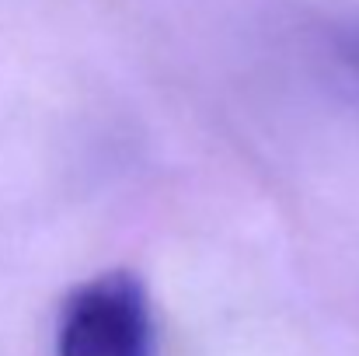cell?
Segmentation results:
<instances>
[{
    "instance_id": "6da1fadb",
    "label": "cell",
    "mask_w": 359,
    "mask_h": 356,
    "mask_svg": "<svg viewBox=\"0 0 359 356\" xmlns=\"http://www.w3.org/2000/svg\"><path fill=\"white\" fill-rule=\"evenodd\" d=\"M56 356H154V318L143 279L129 269H109L81 283L63 301Z\"/></svg>"
},
{
    "instance_id": "7a4b0ae2",
    "label": "cell",
    "mask_w": 359,
    "mask_h": 356,
    "mask_svg": "<svg viewBox=\"0 0 359 356\" xmlns=\"http://www.w3.org/2000/svg\"><path fill=\"white\" fill-rule=\"evenodd\" d=\"M353 60H356V63H359V42H356V49H353Z\"/></svg>"
}]
</instances>
